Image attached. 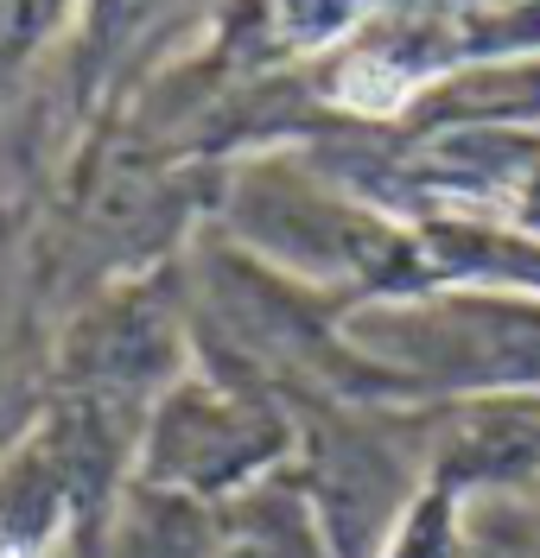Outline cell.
Segmentation results:
<instances>
[{
  "label": "cell",
  "mask_w": 540,
  "mask_h": 558,
  "mask_svg": "<svg viewBox=\"0 0 540 558\" xmlns=\"http://www.w3.org/2000/svg\"><path fill=\"white\" fill-rule=\"evenodd\" d=\"M344 96L362 108H388L400 96V76L395 70H382V64H357L350 76H344Z\"/></svg>",
  "instance_id": "obj_1"
}]
</instances>
